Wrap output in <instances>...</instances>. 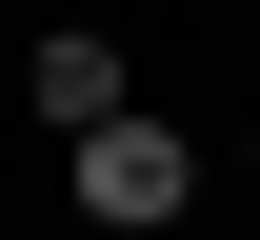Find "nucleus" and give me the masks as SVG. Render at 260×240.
<instances>
[{
	"mask_svg": "<svg viewBox=\"0 0 260 240\" xmlns=\"http://www.w3.org/2000/svg\"><path fill=\"white\" fill-rule=\"evenodd\" d=\"M80 200H100V220H140V240H160V220L200 200V160H180V140H160V120H100V140H80Z\"/></svg>",
	"mask_w": 260,
	"mask_h": 240,
	"instance_id": "obj_1",
	"label": "nucleus"
},
{
	"mask_svg": "<svg viewBox=\"0 0 260 240\" xmlns=\"http://www.w3.org/2000/svg\"><path fill=\"white\" fill-rule=\"evenodd\" d=\"M40 120L100 140V120H120V60H100V40H40Z\"/></svg>",
	"mask_w": 260,
	"mask_h": 240,
	"instance_id": "obj_2",
	"label": "nucleus"
}]
</instances>
